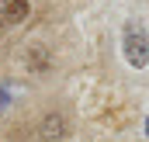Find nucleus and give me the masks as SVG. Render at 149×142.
<instances>
[{
  "label": "nucleus",
  "instance_id": "obj_2",
  "mask_svg": "<svg viewBox=\"0 0 149 142\" xmlns=\"http://www.w3.org/2000/svg\"><path fill=\"white\" fill-rule=\"evenodd\" d=\"M66 128H70V125H66V114H56V111H52V114L42 118V125H38V139H42V142H56V139L66 135Z\"/></svg>",
  "mask_w": 149,
  "mask_h": 142
},
{
  "label": "nucleus",
  "instance_id": "obj_5",
  "mask_svg": "<svg viewBox=\"0 0 149 142\" xmlns=\"http://www.w3.org/2000/svg\"><path fill=\"white\" fill-rule=\"evenodd\" d=\"M146 128H149V125H146Z\"/></svg>",
  "mask_w": 149,
  "mask_h": 142
},
{
  "label": "nucleus",
  "instance_id": "obj_3",
  "mask_svg": "<svg viewBox=\"0 0 149 142\" xmlns=\"http://www.w3.org/2000/svg\"><path fill=\"white\" fill-rule=\"evenodd\" d=\"M28 17V0H0V24H17Z\"/></svg>",
  "mask_w": 149,
  "mask_h": 142
},
{
  "label": "nucleus",
  "instance_id": "obj_4",
  "mask_svg": "<svg viewBox=\"0 0 149 142\" xmlns=\"http://www.w3.org/2000/svg\"><path fill=\"white\" fill-rule=\"evenodd\" d=\"M49 63H52V59H49V49H45V45H31V49L24 52V66L31 73H45Z\"/></svg>",
  "mask_w": 149,
  "mask_h": 142
},
{
  "label": "nucleus",
  "instance_id": "obj_1",
  "mask_svg": "<svg viewBox=\"0 0 149 142\" xmlns=\"http://www.w3.org/2000/svg\"><path fill=\"white\" fill-rule=\"evenodd\" d=\"M125 56L132 66H146L149 63V35L142 24H128L125 28Z\"/></svg>",
  "mask_w": 149,
  "mask_h": 142
}]
</instances>
